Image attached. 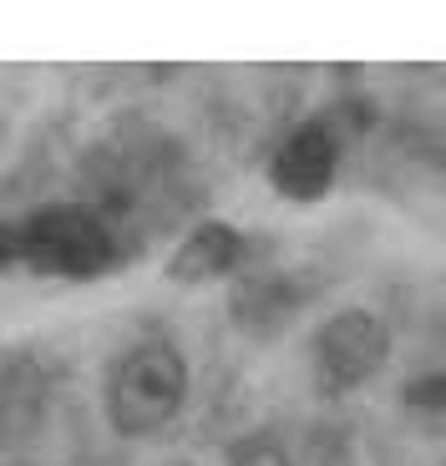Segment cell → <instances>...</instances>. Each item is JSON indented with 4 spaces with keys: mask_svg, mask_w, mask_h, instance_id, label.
<instances>
[{
    "mask_svg": "<svg viewBox=\"0 0 446 466\" xmlns=\"http://www.w3.org/2000/svg\"><path fill=\"white\" fill-rule=\"evenodd\" d=\"M188 355L177 350V339L137 335L106 365L102 410L112 420V431L127 441H147V436L167 431L188 400Z\"/></svg>",
    "mask_w": 446,
    "mask_h": 466,
    "instance_id": "cell-1",
    "label": "cell"
},
{
    "mask_svg": "<svg viewBox=\"0 0 446 466\" xmlns=\"http://www.w3.org/2000/svg\"><path fill=\"white\" fill-rule=\"evenodd\" d=\"M122 233L92 208V203H56V208H35L21 223L0 228V264L35 268V274H56V279H96L117 264Z\"/></svg>",
    "mask_w": 446,
    "mask_h": 466,
    "instance_id": "cell-2",
    "label": "cell"
},
{
    "mask_svg": "<svg viewBox=\"0 0 446 466\" xmlns=\"http://www.w3.org/2000/svg\"><path fill=\"white\" fill-rule=\"evenodd\" d=\"M390 355V329L376 309H335L315 325L309 335V370L315 385L325 396H345V390H360L365 380H376L380 365Z\"/></svg>",
    "mask_w": 446,
    "mask_h": 466,
    "instance_id": "cell-3",
    "label": "cell"
},
{
    "mask_svg": "<svg viewBox=\"0 0 446 466\" xmlns=\"http://www.w3.org/2000/svg\"><path fill=\"white\" fill-rule=\"evenodd\" d=\"M335 173H340V132L329 127L325 116L299 122L269 157V183L294 203L325 198Z\"/></svg>",
    "mask_w": 446,
    "mask_h": 466,
    "instance_id": "cell-4",
    "label": "cell"
},
{
    "mask_svg": "<svg viewBox=\"0 0 446 466\" xmlns=\"http://www.w3.org/2000/svg\"><path fill=\"white\" fill-rule=\"evenodd\" d=\"M248 254H254V248H248V238L234 228V223H198V228L173 248L167 274H173L177 284L223 279V274H238Z\"/></svg>",
    "mask_w": 446,
    "mask_h": 466,
    "instance_id": "cell-5",
    "label": "cell"
},
{
    "mask_svg": "<svg viewBox=\"0 0 446 466\" xmlns=\"http://www.w3.org/2000/svg\"><path fill=\"white\" fill-rule=\"evenodd\" d=\"M309 299V284L294 274H269V279H244L238 289V319L258 335H274L279 325H289L299 315V304Z\"/></svg>",
    "mask_w": 446,
    "mask_h": 466,
    "instance_id": "cell-6",
    "label": "cell"
},
{
    "mask_svg": "<svg viewBox=\"0 0 446 466\" xmlns=\"http://www.w3.org/2000/svg\"><path fill=\"white\" fill-rule=\"evenodd\" d=\"M234 466H305L299 461V451H294L284 436H248V441H238L234 451Z\"/></svg>",
    "mask_w": 446,
    "mask_h": 466,
    "instance_id": "cell-7",
    "label": "cell"
},
{
    "mask_svg": "<svg viewBox=\"0 0 446 466\" xmlns=\"http://www.w3.org/2000/svg\"><path fill=\"white\" fill-rule=\"evenodd\" d=\"M411 406L446 416V375H426V380H416L411 385Z\"/></svg>",
    "mask_w": 446,
    "mask_h": 466,
    "instance_id": "cell-8",
    "label": "cell"
},
{
    "mask_svg": "<svg viewBox=\"0 0 446 466\" xmlns=\"http://www.w3.org/2000/svg\"><path fill=\"white\" fill-rule=\"evenodd\" d=\"M163 466H198V461H163Z\"/></svg>",
    "mask_w": 446,
    "mask_h": 466,
    "instance_id": "cell-9",
    "label": "cell"
}]
</instances>
